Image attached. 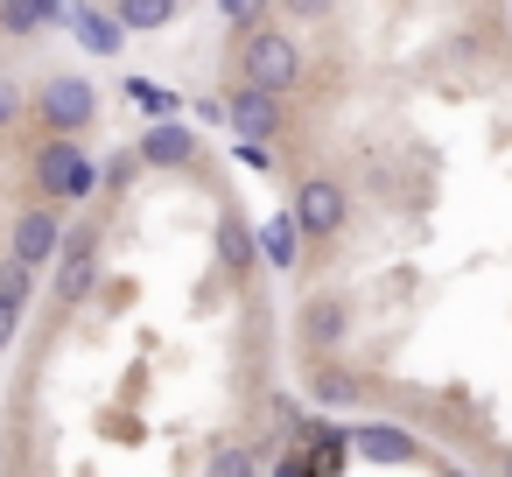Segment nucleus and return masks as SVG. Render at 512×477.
<instances>
[{"instance_id": "12", "label": "nucleus", "mask_w": 512, "mask_h": 477, "mask_svg": "<svg viewBox=\"0 0 512 477\" xmlns=\"http://www.w3.org/2000/svg\"><path fill=\"white\" fill-rule=\"evenodd\" d=\"M127 99H134L155 127H169V120H176V106H183V99H176L169 85H155V78H127Z\"/></svg>"}, {"instance_id": "13", "label": "nucleus", "mask_w": 512, "mask_h": 477, "mask_svg": "<svg viewBox=\"0 0 512 477\" xmlns=\"http://www.w3.org/2000/svg\"><path fill=\"white\" fill-rule=\"evenodd\" d=\"M113 22H120V36H127V29H169L176 8H169V0H120Z\"/></svg>"}, {"instance_id": "18", "label": "nucleus", "mask_w": 512, "mask_h": 477, "mask_svg": "<svg viewBox=\"0 0 512 477\" xmlns=\"http://www.w3.org/2000/svg\"><path fill=\"white\" fill-rule=\"evenodd\" d=\"M29 288H36V274H29L22 260H0V302H15V309H22Z\"/></svg>"}, {"instance_id": "3", "label": "nucleus", "mask_w": 512, "mask_h": 477, "mask_svg": "<svg viewBox=\"0 0 512 477\" xmlns=\"http://www.w3.org/2000/svg\"><path fill=\"white\" fill-rule=\"evenodd\" d=\"M36 120L50 127V141H78V134L99 120V92L64 71V78H50V85L36 92Z\"/></svg>"}, {"instance_id": "8", "label": "nucleus", "mask_w": 512, "mask_h": 477, "mask_svg": "<svg viewBox=\"0 0 512 477\" xmlns=\"http://www.w3.org/2000/svg\"><path fill=\"white\" fill-rule=\"evenodd\" d=\"M344 330H351V302H344V295H316V302H302V344H309V351H337Z\"/></svg>"}, {"instance_id": "4", "label": "nucleus", "mask_w": 512, "mask_h": 477, "mask_svg": "<svg viewBox=\"0 0 512 477\" xmlns=\"http://www.w3.org/2000/svg\"><path fill=\"white\" fill-rule=\"evenodd\" d=\"M344 218H351V190H344L337 176H302V183H295L288 225H295L302 239H330V232H344Z\"/></svg>"}, {"instance_id": "7", "label": "nucleus", "mask_w": 512, "mask_h": 477, "mask_svg": "<svg viewBox=\"0 0 512 477\" xmlns=\"http://www.w3.org/2000/svg\"><path fill=\"white\" fill-rule=\"evenodd\" d=\"M92 288H99V239L78 232V239H64V253H57V302L78 309Z\"/></svg>"}, {"instance_id": "19", "label": "nucleus", "mask_w": 512, "mask_h": 477, "mask_svg": "<svg viewBox=\"0 0 512 477\" xmlns=\"http://www.w3.org/2000/svg\"><path fill=\"white\" fill-rule=\"evenodd\" d=\"M15 120H22V92L0 78V127H15Z\"/></svg>"}, {"instance_id": "15", "label": "nucleus", "mask_w": 512, "mask_h": 477, "mask_svg": "<svg viewBox=\"0 0 512 477\" xmlns=\"http://www.w3.org/2000/svg\"><path fill=\"white\" fill-rule=\"evenodd\" d=\"M204 477H260V463H253V449H246V442H218Z\"/></svg>"}, {"instance_id": "20", "label": "nucleus", "mask_w": 512, "mask_h": 477, "mask_svg": "<svg viewBox=\"0 0 512 477\" xmlns=\"http://www.w3.org/2000/svg\"><path fill=\"white\" fill-rule=\"evenodd\" d=\"M15 330H22V309H15V302H0V351L15 344Z\"/></svg>"}, {"instance_id": "5", "label": "nucleus", "mask_w": 512, "mask_h": 477, "mask_svg": "<svg viewBox=\"0 0 512 477\" xmlns=\"http://www.w3.org/2000/svg\"><path fill=\"white\" fill-rule=\"evenodd\" d=\"M57 253H64V218H57V204H29V211L15 218L8 260H22L29 274H43V267H57Z\"/></svg>"}, {"instance_id": "11", "label": "nucleus", "mask_w": 512, "mask_h": 477, "mask_svg": "<svg viewBox=\"0 0 512 477\" xmlns=\"http://www.w3.org/2000/svg\"><path fill=\"white\" fill-rule=\"evenodd\" d=\"M260 260V239L246 232V218H218V267L225 274H253Z\"/></svg>"}, {"instance_id": "1", "label": "nucleus", "mask_w": 512, "mask_h": 477, "mask_svg": "<svg viewBox=\"0 0 512 477\" xmlns=\"http://www.w3.org/2000/svg\"><path fill=\"white\" fill-rule=\"evenodd\" d=\"M239 71H246V85H253V92L281 99V92H295V85H302V43H295V36H281V29H253V36H246V50H239Z\"/></svg>"}, {"instance_id": "17", "label": "nucleus", "mask_w": 512, "mask_h": 477, "mask_svg": "<svg viewBox=\"0 0 512 477\" xmlns=\"http://www.w3.org/2000/svg\"><path fill=\"white\" fill-rule=\"evenodd\" d=\"M358 449H365V456H379V463H407V456H414V449H407V435H393V428H365V435H358Z\"/></svg>"}, {"instance_id": "14", "label": "nucleus", "mask_w": 512, "mask_h": 477, "mask_svg": "<svg viewBox=\"0 0 512 477\" xmlns=\"http://www.w3.org/2000/svg\"><path fill=\"white\" fill-rule=\"evenodd\" d=\"M295 239H302V232H295L288 218H267V232H260V253H267V260L288 274V267H295Z\"/></svg>"}, {"instance_id": "21", "label": "nucleus", "mask_w": 512, "mask_h": 477, "mask_svg": "<svg viewBox=\"0 0 512 477\" xmlns=\"http://www.w3.org/2000/svg\"><path fill=\"white\" fill-rule=\"evenodd\" d=\"M274 477H309V470H302V456H281V470H274Z\"/></svg>"}, {"instance_id": "6", "label": "nucleus", "mask_w": 512, "mask_h": 477, "mask_svg": "<svg viewBox=\"0 0 512 477\" xmlns=\"http://www.w3.org/2000/svg\"><path fill=\"white\" fill-rule=\"evenodd\" d=\"M225 120H232V134H239L246 148H267V141L281 134V106H274L267 92H253V85L225 92Z\"/></svg>"}, {"instance_id": "10", "label": "nucleus", "mask_w": 512, "mask_h": 477, "mask_svg": "<svg viewBox=\"0 0 512 477\" xmlns=\"http://www.w3.org/2000/svg\"><path fill=\"white\" fill-rule=\"evenodd\" d=\"M134 155H141V162H155V169H176V162H190V155H197V134L169 120V127H148Z\"/></svg>"}, {"instance_id": "16", "label": "nucleus", "mask_w": 512, "mask_h": 477, "mask_svg": "<svg viewBox=\"0 0 512 477\" xmlns=\"http://www.w3.org/2000/svg\"><path fill=\"white\" fill-rule=\"evenodd\" d=\"M316 400H323V407H351V400H358V379L337 372V365H323V372H316Z\"/></svg>"}, {"instance_id": "2", "label": "nucleus", "mask_w": 512, "mask_h": 477, "mask_svg": "<svg viewBox=\"0 0 512 477\" xmlns=\"http://www.w3.org/2000/svg\"><path fill=\"white\" fill-rule=\"evenodd\" d=\"M29 169H36L43 204H78V197L99 190V162H92L78 141H43V148L29 155Z\"/></svg>"}, {"instance_id": "9", "label": "nucleus", "mask_w": 512, "mask_h": 477, "mask_svg": "<svg viewBox=\"0 0 512 477\" xmlns=\"http://www.w3.org/2000/svg\"><path fill=\"white\" fill-rule=\"evenodd\" d=\"M64 29H71L92 57H113V50H120V22H113V8H64Z\"/></svg>"}, {"instance_id": "22", "label": "nucleus", "mask_w": 512, "mask_h": 477, "mask_svg": "<svg viewBox=\"0 0 512 477\" xmlns=\"http://www.w3.org/2000/svg\"><path fill=\"white\" fill-rule=\"evenodd\" d=\"M505 477H512V456H505Z\"/></svg>"}]
</instances>
